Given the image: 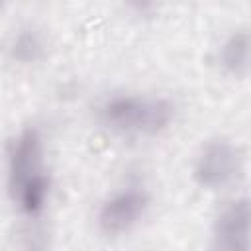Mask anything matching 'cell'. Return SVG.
Returning a JSON list of instances; mask_svg holds the SVG:
<instances>
[{
	"mask_svg": "<svg viewBox=\"0 0 251 251\" xmlns=\"http://www.w3.org/2000/svg\"><path fill=\"white\" fill-rule=\"evenodd\" d=\"M245 173L241 147L227 137L204 141L192 161V180L206 192H224L235 186Z\"/></svg>",
	"mask_w": 251,
	"mask_h": 251,
	"instance_id": "obj_2",
	"label": "cell"
},
{
	"mask_svg": "<svg viewBox=\"0 0 251 251\" xmlns=\"http://www.w3.org/2000/svg\"><path fill=\"white\" fill-rule=\"evenodd\" d=\"M214 63L226 76H245L251 73V29L237 27L231 29L214 53Z\"/></svg>",
	"mask_w": 251,
	"mask_h": 251,
	"instance_id": "obj_6",
	"label": "cell"
},
{
	"mask_svg": "<svg viewBox=\"0 0 251 251\" xmlns=\"http://www.w3.org/2000/svg\"><path fill=\"white\" fill-rule=\"evenodd\" d=\"M43 135L37 126L22 127L8 143L6 159V182L8 192H14L25 180L43 173Z\"/></svg>",
	"mask_w": 251,
	"mask_h": 251,
	"instance_id": "obj_5",
	"label": "cell"
},
{
	"mask_svg": "<svg viewBox=\"0 0 251 251\" xmlns=\"http://www.w3.org/2000/svg\"><path fill=\"white\" fill-rule=\"evenodd\" d=\"M45 55H47V37L37 25L27 24L12 33L8 41V57L14 63L22 67H29L39 63Z\"/></svg>",
	"mask_w": 251,
	"mask_h": 251,
	"instance_id": "obj_7",
	"label": "cell"
},
{
	"mask_svg": "<svg viewBox=\"0 0 251 251\" xmlns=\"http://www.w3.org/2000/svg\"><path fill=\"white\" fill-rule=\"evenodd\" d=\"M100 127L122 137H159L176 120V104L163 94L112 92L94 108Z\"/></svg>",
	"mask_w": 251,
	"mask_h": 251,
	"instance_id": "obj_1",
	"label": "cell"
},
{
	"mask_svg": "<svg viewBox=\"0 0 251 251\" xmlns=\"http://www.w3.org/2000/svg\"><path fill=\"white\" fill-rule=\"evenodd\" d=\"M49 194H51V176L45 171L25 180L14 192H10L20 214H24L29 220H37L43 216L49 202Z\"/></svg>",
	"mask_w": 251,
	"mask_h": 251,
	"instance_id": "obj_8",
	"label": "cell"
},
{
	"mask_svg": "<svg viewBox=\"0 0 251 251\" xmlns=\"http://www.w3.org/2000/svg\"><path fill=\"white\" fill-rule=\"evenodd\" d=\"M124 8L135 18H153L159 12L161 0H122Z\"/></svg>",
	"mask_w": 251,
	"mask_h": 251,
	"instance_id": "obj_9",
	"label": "cell"
},
{
	"mask_svg": "<svg viewBox=\"0 0 251 251\" xmlns=\"http://www.w3.org/2000/svg\"><path fill=\"white\" fill-rule=\"evenodd\" d=\"M212 247L222 251H245L251 247V196L237 194L216 210L210 226Z\"/></svg>",
	"mask_w": 251,
	"mask_h": 251,
	"instance_id": "obj_4",
	"label": "cell"
},
{
	"mask_svg": "<svg viewBox=\"0 0 251 251\" xmlns=\"http://www.w3.org/2000/svg\"><path fill=\"white\" fill-rule=\"evenodd\" d=\"M151 196L143 186L127 184L110 192L96 210V227L104 237H122L147 216Z\"/></svg>",
	"mask_w": 251,
	"mask_h": 251,
	"instance_id": "obj_3",
	"label": "cell"
}]
</instances>
